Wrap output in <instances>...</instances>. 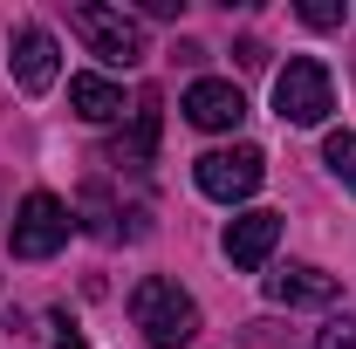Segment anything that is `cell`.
Masks as SVG:
<instances>
[{
	"mask_svg": "<svg viewBox=\"0 0 356 349\" xmlns=\"http://www.w3.org/2000/svg\"><path fill=\"white\" fill-rule=\"evenodd\" d=\"M48 349H89L83 336H76V322H69V315H62V308H55V315H48Z\"/></svg>",
	"mask_w": 356,
	"mask_h": 349,
	"instance_id": "obj_15",
	"label": "cell"
},
{
	"mask_svg": "<svg viewBox=\"0 0 356 349\" xmlns=\"http://www.w3.org/2000/svg\"><path fill=\"white\" fill-rule=\"evenodd\" d=\"M185 0H137V14H151V21H172Z\"/></svg>",
	"mask_w": 356,
	"mask_h": 349,
	"instance_id": "obj_16",
	"label": "cell"
},
{
	"mask_svg": "<svg viewBox=\"0 0 356 349\" xmlns=\"http://www.w3.org/2000/svg\"><path fill=\"white\" fill-rule=\"evenodd\" d=\"M336 295H343V281L309 261H288L281 274H267V302H281V308H329Z\"/></svg>",
	"mask_w": 356,
	"mask_h": 349,
	"instance_id": "obj_8",
	"label": "cell"
},
{
	"mask_svg": "<svg viewBox=\"0 0 356 349\" xmlns=\"http://www.w3.org/2000/svg\"><path fill=\"white\" fill-rule=\"evenodd\" d=\"M185 124H199V131H240L247 124V96L233 83H220V76H199V83L185 89Z\"/></svg>",
	"mask_w": 356,
	"mask_h": 349,
	"instance_id": "obj_7",
	"label": "cell"
},
{
	"mask_svg": "<svg viewBox=\"0 0 356 349\" xmlns=\"http://www.w3.org/2000/svg\"><path fill=\"white\" fill-rule=\"evenodd\" d=\"M69 110L83 124H117L124 117V89L110 83V76H69Z\"/></svg>",
	"mask_w": 356,
	"mask_h": 349,
	"instance_id": "obj_10",
	"label": "cell"
},
{
	"mask_svg": "<svg viewBox=\"0 0 356 349\" xmlns=\"http://www.w3.org/2000/svg\"><path fill=\"white\" fill-rule=\"evenodd\" d=\"M315 349H356V315H336V322H322Z\"/></svg>",
	"mask_w": 356,
	"mask_h": 349,
	"instance_id": "obj_14",
	"label": "cell"
},
{
	"mask_svg": "<svg viewBox=\"0 0 356 349\" xmlns=\"http://www.w3.org/2000/svg\"><path fill=\"white\" fill-rule=\"evenodd\" d=\"M69 206L55 199V192H28L21 199V213H14V233H7V247H14V261H48V254H62L69 247Z\"/></svg>",
	"mask_w": 356,
	"mask_h": 349,
	"instance_id": "obj_4",
	"label": "cell"
},
{
	"mask_svg": "<svg viewBox=\"0 0 356 349\" xmlns=\"http://www.w3.org/2000/svg\"><path fill=\"white\" fill-rule=\"evenodd\" d=\"M151 151H158V89H144L131 110V137H117V151H110V165H151Z\"/></svg>",
	"mask_w": 356,
	"mask_h": 349,
	"instance_id": "obj_11",
	"label": "cell"
},
{
	"mask_svg": "<svg viewBox=\"0 0 356 349\" xmlns=\"http://www.w3.org/2000/svg\"><path fill=\"white\" fill-rule=\"evenodd\" d=\"M131 322L144 329V343L151 349H185L199 336V302L178 288L172 274H144L131 288Z\"/></svg>",
	"mask_w": 356,
	"mask_h": 349,
	"instance_id": "obj_1",
	"label": "cell"
},
{
	"mask_svg": "<svg viewBox=\"0 0 356 349\" xmlns=\"http://www.w3.org/2000/svg\"><path fill=\"white\" fill-rule=\"evenodd\" d=\"M69 28H76V35L89 42V55L110 62V69H137V62H144V28H137V14L110 7V0L69 7Z\"/></svg>",
	"mask_w": 356,
	"mask_h": 349,
	"instance_id": "obj_2",
	"label": "cell"
},
{
	"mask_svg": "<svg viewBox=\"0 0 356 349\" xmlns=\"http://www.w3.org/2000/svg\"><path fill=\"white\" fill-rule=\"evenodd\" d=\"M295 14H302L309 28H343V14H350V7H343V0H302Z\"/></svg>",
	"mask_w": 356,
	"mask_h": 349,
	"instance_id": "obj_13",
	"label": "cell"
},
{
	"mask_svg": "<svg viewBox=\"0 0 356 349\" xmlns=\"http://www.w3.org/2000/svg\"><path fill=\"white\" fill-rule=\"evenodd\" d=\"M192 178H199V192H206V199L240 206V199H254V192H261L267 158L254 151V144H226V151H206V158L192 165Z\"/></svg>",
	"mask_w": 356,
	"mask_h": 349,
	"instance_id": "obj_5",
	"label": "cell"
},
{
	"mask_svg": "<svg viewBox=\"0 0 356 349\" xmlns=\"http://www.w3.org/2000/svg\"><path fill=\"white\" fill-rule=\"evenodd\" d=\"M7 76H14L21 96H48V89H55L62 48H55V35H48L42 21H21V28H14V42H7Z\"/></svg>",
	"mask_w": 356,
	"mask_h": 349,
	"instance_id": "obj_6",
	"label": "cell"
},
{
	"mask_svg": "<svg viewBox=\"0 0 356 349\" xmlns=\"http://www.w3.org/2000/svg\"><path fill=\"white\" fill-rule=\"evenodd\" d=\"M322 165L356 192V131H336V137H329V144H322Z\"/></svg>",
	"mask_w": 356,
	"mask_h": 349,
	"instance_id": "obj_12",
	"label": "cell"
},
{
	"mask_svg": "<svg viewBox=\"0 0 356 349\" xmlns=\"http://www.w3.org/2000/svg\"><path fill=\"white\" fill-rule=\"evenodd\" d=\"M274 247H281V213H267V206L261 213H240L233 226H226V261L247 267V274L274 261Z\"/></svg>",
	"mask_w": 356,
	"mask_h": 349,
	"instance_id": "obj_9",
	"label": "cell"
},
{
	"mask_svg": "<svg viewBox=\"0 0 356 349\" xmlns=\"http://www.w3.org/2000/svg\"><path fill=\"white\" fill-rule=\"evenodd\" d=\"M274 110H281V124H322L329 110H336V83H329V69L315 62V55H288V69L274 76Z\"/></svg>",
	"mask_w": 356,
	"mask_h": 349,
	"instance_id": "obj_3",
	"label": "cell"
}]
</instances>
